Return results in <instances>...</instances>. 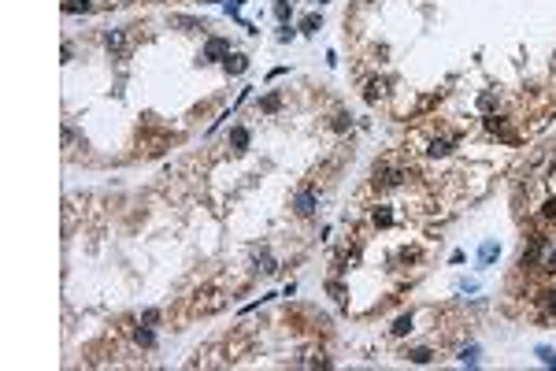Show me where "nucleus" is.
Here are the masks:
<instances>
[{
  "label": "nucleus",
  "instance_id": "nucleus-1",
  "mask_svg": "<svg viewBox=\"0 0 556 371\" xmlns=\"http://www.w3.org/2000/svg\"><path fill=\"white\" fill-rule=\"evenodd\" d=\"M315 204H319V200H315V190H300V193L293 197V212H297V215H312Z\"/></svg>",
  "mask_w": 556,
  "mask_h": 371
},
{
  "label": "nucleus",
  "instance_id": "nucleus-2",
  "mask_svg": "<svg viewBox=\"0 0 556 371\" xmlns=\"http://www.w3.org/2000/svg\"><path fill=\"white\" fill-rule=\"evenodd\" d=\"M104 45H108L111 56H122V52H126V30H108V34H104Z\"/></svg>",
  "mask_w": 556,
  "mask_h": 371
},
{
  "label": "nucleus",
  "instance_id": "nucleus-3",
  "mask_svg": "<svg viewBox=\"0 0 556 371\" xmlns=\"http://www.w3.org/2000/svg\"><path fill=\"white\" fill-rule=\"evenodd\" d=\"M452 149H456V137H434V141L426 145V156H434V160H438V156H449Z\"/></svg>",
  "mask_w": 556,
  "mask_h": 371
},
{
  "label": "nucleus",
  "instance_id": "nucleus-4",
  "mask_svg": "<svg viewBox=\"0 0 556 371\" xmlns=\"http://www.w3.org/2000/svg\"><path fill=\"white\" fill-rule=\"evenodd\" d=\"M226 56H230V45L222 37H212L208 45H204V59H226Z\"/></svg>",
  "mask_w": 556,
  "mask_h": 371
},
{
  "label": "nucleus",
  "instance_id": "nucleus-5",
  "mask_svg": "<svg viewBox=\"0 0 556 371\" xmlns=\"http://www.w3.org/2000/svg\"><path fill=\"white\" fill-rule=\"evenodd\" d=\"M222 67H226V74H241V71L249 67V59H245L241 52H230L226 59H222Z\"/></svg>",
  "mask_w": 556,
  "mask_h": 371
},
{
  "label": "nucleus",
  "instance_id": "nucleus-6",
  "mask_svg": "<svg viewBox=\"0 0 556 371\" xmlns=\"http://www.w3.org/2000/svg\"><path fill=\"white\" fill-rule=\"evenodd\" d=\"M134 342H137V345H145V349H152V345H156V334L149 331V323H141V327H134Z\"/></svg>",
  "mask_w": 556,
  "mask_h": 371
},
{
  "label": "nucleus",
  "instance_id": "nucleus-7",
  "mask_svg": "<svg viewBox=\"0 0 556 371\" xmlns=\"http://www.w3.org/2000/svg\"><path fill=\"white\" fill-rule=\"evenodd\" d=\"M230 145H234V152H245L249 149V130L245 127H234L230 130Z\"/></svg>",
  "mask_w": 556,
  "mask_h": 371
},
{
  "label": "nucleus",
  "instance_id": "nucleus-8",
  "mask_svg": "<svg viewBox=\"0 0 556 371\" xmlns=\"http://www.w3.org/2000/svg\"><path fill=\"white\" fill-rule=\"evenodd\" d=\"M371 219H375V226H389V223H393V212H389V204H378V208L371 212Z\"/></svg>",
  "mask_w": 556,
  "mask_h": 371
},
{
  "label": "nucleus",
  "instance_id": "nucleus-9",
  "mask_svg": "<svg viewBox=\"0 0 556 371\" xmlns=\"http://www.w3.org/2000/svg\"><path fill=\"white\" fill-rule=\"evenodd\" d=\"M256 260H260V271H263V275H275V271H278V267H275V260L267 256V249H260V253H256Z\"/></svg>",
  "mask_w": 556,
  "mask_h": 371
},
{
  "label": "nucleus",
  "instance_id": "nucleus-10",
  "mask_svg": "<svg viewBox=\"0 0 556 371\" xmlns=\"http://www.w3.org/2000/svg\"><path fill=\"white\" fill-rule=\"evenodd\" d=\"M493 256H497V245H493V241H486L482 249H479V264L486 267V264H489V260H493Z\"/></svg>",
  "mask_w": 556,
  "mask_h": 371
},
{
  "label": "nucleus",
  "instance_id": "nucleus-11",
  "mask_svg": "<svg viewBox=\"0 0 556 371\" xmlns=\"http://www.w3.org/2000/svg\"><path fill=\"white\" fill-rule=\"evenodd\" d=\"M393 334H397V338L411 334V316H401V319H397V323H393Z\"/></svg>",
  "mask_w": 556,
  "mask_h": 371
},
{
  "label": "nucleus",
  "instance_id": "nucleus-12",
  "mask_svg": "<svg viewBox=\"0 0 556 371\" xmlns=\"http://www.w3.org/2000/svg\"><path fill=\"white\" fill-rule=\"evenodd\" d=\"M408 360L411 364H430V349H408Z\"/></svg>",
  "mask_w": 556,
  "mask_h": 371
},
{
  "label": "nucleus",
  "instance_id": "nucleus-13",
  "mask_svg": "<svg viewBox=\"0 0 556 371\" xmlns=\"http://www.w3.org/2000/svg\"><path fill=\"white\" fill-rule=\"evenodd\" d=\"M542 267L549 271V275H556V245H549V253L542 256Z\"/></svg>",
  "mask_w": 556,
  "mask_h": 371
},
{
  "label": "nucleus",
  "instance_id": "nucleus-14",
  "mask_svg": "<svg viewBox=\"0 0 556 371\" xmlns=\"http://www.w3.org/2000/svg\"><path fill=\"white\" fill-rule=\"evenodd\" d=\"M300 30H304V34H315V30H319V15H304V19H300Z\"/></svg>",
  "mask_w": 556,
  "mask_h": 371
},
{
  "label": "nucleus",
  "instance_id": "nucleus-15",
  "mask_svg": "<svg viewBox=\"0 0 556 371\" xmlns=\"http://www.w3.org/2000/svg\"><path fill=\"white\" fill-rule=\"evenodd\" d=\"M63 11H89V0H63Z\"/></svg>",
  "mask_w": 556,
  "mask_h": 371
},
{
  "label": "nucleus",
  "instance_id": "nucleus-16",
  "mask_svg": "<svg viewBox=\"0 0 556 371\" xmlns=\"http://www.w3.org/2000/svg\"><path fill=\"white\" fill-rule=\"evenodd\" d=\"M460 360H464V364H475V360H479V345H467L464 353H460Z\"/></svg>",
  "mask_w": 556,
  "mask_h": 371
},
{
  "label": "nucleus",
  "instance_id": "nucleus-17",
  "mask_svg": "<svg viewBox=\"0 0 556 371\" xmlns=\"http://www.w3.org/2000/svg\"><path fill=\"white\" fill-rule=\"evenodd\" d=\"M538 357H542V364L556 367V353H552V349H545V345H542V349H538Z\"/></svg>",
  "mask_w": 556,
  "mask_h": 371
},
{
  "label": "nucleus",
  "instance_id": "nucleus-18",
  "mask_svg": "<svg viewBox=\"0 0 556 371\" xmlns=\"http://www.w3.org/2000/svg\"><path fill=\"white\" fill-rule=\"evenodd\" d=\"M382 86H386V82H371V86H367V100H378V97H382Z\"/></svg>",
  "mask_w": 556,
  "mask_h": 371
},
{
  "label": "nucleus",
  "instance_id": "nucleus-19",
  "mask_svg": "<svg viewBox=\"0 0 556 371\" xmlns=\"http://www.w3.org/2000/svg\"><path fill=\"white\" fill-rule=\"evenodd\" d=\"M275 15L285 23V19H290V4H285V0H278V4H275Z\"/></svg>",
  "mask_w": 556,
  "mask_h": 371
},
{
  "label": "nucleus",
  "instance_id": "nucleus-20",
  "mask_svg": "<svg viewBox=\"0 0 556 371\" xmlns=\"http://www.w3.org/2000/svg\"><path fill=\"white\" fill-rule=\"evenodd\" d=\"M260 108H263V112H275V108H278V97H275V93H271V97H263Z\"/></svg>",
  "mask_w": 556,
  "mask_h": 371
},
{
  "label": "nucleus",
  "instance_id": "nucleus-21",
  "mask_svg": "<svg viewBox=\"0 0 556 371\" xmlns=\"http://www.w3.org/2000/svg\"><path fill=\"white\" fill-rule=\"evenodd\" d=\"M156 319H160V312H156V308H149V312H141V323H149V327H152Z\"/></svg>",
  "mask_w": 556,
  "mask_h": 371
},
{
  "label": "nucleus",
  "instance_id": "nucleus-22",
  "mask_svg": "<svg viewBox=\"0 0 556 371\" xmlns=\"http://www.w3.org/2000/svg\"><path fill=\"white\" fill-rule=\"evenodd\" d=\"M545 312L556 316V293H545Z\"/></svg>",
  "mask_w": 556,
  "mask_h": 371
},
{
  "label": "nucleus",
  "instance_id": "nucleus-23",
  "mask_svg": "<svg viewBox=\"0 0 556 371\" xmlns=\"http://www.w3.org/2000/svg\"><path fill=\"white\" fill-rule=\"evenodd\" d=\"M290 37H293V26H285V23H282V30H278V41H290Z\"/></svg>",
  "mask_w": 556,
  "mask_h": 371
},
{
  "label": "nucleus",
  "instance_id": "nucleus-24",
  "mask_svg": "<svg viewBox=\"0 0 556 371\" xmlns=\"http://www.w3.org/2000/svg\"><path fill=\"white\" fill-rule=\"evenodd\" d=\"M479 108L486 112V108H493V93H482V100H479Z\"/></svg>",
  "mask_w": 556,
  "mask_h": 371
},
{
  "label": "nucleus",
  "instance_id": "nucleus-25",
  "mask_svg": "<svg viewBox=\"0 0 556 371\" xmlns=\"http://www.w3.org/2000/svg\"><path fill=\"white\" fill-rule=\"evenodd\" d=\"M348 127V115H334V130H345Z\"/></svg>",
  "mask_w": 556,
  "mask_h": 371
},
{
  "label": "nucleus",
  "instance_id": "nucleus-26",
  "mask_svg": "<svg viewBox=\"0 0 556 371\" xmlns=\"http://www.w3.org/2000/svg\"><path fill=\"white\" fill-rule=\"evenodd\" d=\"M319 4H323V0H319Z\"/></svg>",
  "mask_w": 556,
  "mask_h": 371
}]
</instances>
